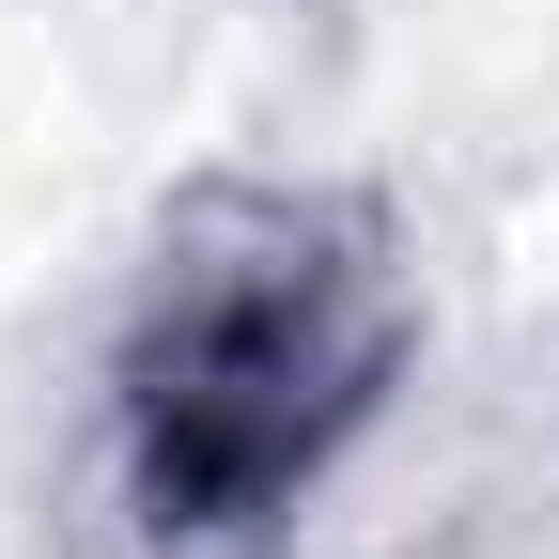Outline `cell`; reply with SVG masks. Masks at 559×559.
Segmentation results:
<instances>
[{"mask_svg":"<svg viewBox=\"0 0 559 559\" xmlns=\"http://www.w3.org/2000/svg\"><path fill=\"white\" fill-rule=\"evenodd\" d=\"M419 373V264L358 187H187L109 326V498L156 559H249L296 528Z\"/></svg>","mask_w":559,"mask_h":559,"instance_id":"obj_1","label":"cell"}]
</instances>
